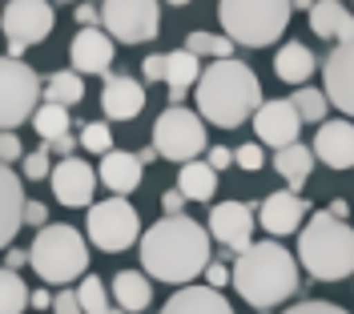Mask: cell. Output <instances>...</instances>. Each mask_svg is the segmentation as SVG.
Wrapping results in <instances>:
<instances>
[{
	"label": "cell",
	"mask_w": 354,
	"mask_h": 314,
	"mask_svg": "<svg viewBox=\"0 0 354 314\" xmlns=\"http://www.w3.org/2000/svg\"><path fill=\"white\" fill-rule=\"evenodd\" d=\"M209 230L198 225L185 214H165L161 222H153L141 234V266L145 274H153L157 282L169 286H189L198 274L209 270Z\"/></svg>",
	"instance_id": "cell-1"
},
{
	"label": "cell",
	"mask_w": 354,
	"mask_h": 314,
	"mask_svg": "<svg viewBox=\"0 0 354 314\" xmlns=\"http://www.w3.org/2000/svg\"><path fill=\"white\" fill-rule=\"evenodd\" d=\"M262 81L258 73L234 57L214 61L198 81V113L205 121H214L218 129H238L262 109Z\"/></svg>",
	"instance_id": "cell-2"
},
{
	"label": "cell",
	"mask_w": 354,
	"mask_h": 314,
	"mask_svg": "<svg viewBox=\"0 0 354 314\" xmlns=\"http://www.w3.org/2000/svg\"><path fill=\"white\" fill-rule=\"evenodd\" d=\"M234 290L258 311L282 306L298 290V258L278 242H254L234 262Z\"/></svg>",
	"instance_id": "cell-3"
},
{
	"label": "cell",
	"mask_w": 354,
	"mask_h": 314,
	"mask_svg": "<svg viewBox=\"0 0 354 314\" xmlns=\"http://www.w3.org/2000/svg\"><path fill=\"white\" fill-rule=\"evenodd\" d=\"M298 262L318 282H338L354 274V230L346 225V218L318 210L298 234Z\"/></svg>",
	"instance_id": "cell-4"
},
{
	"label": "cell",
	"mask_w": 354,
	"mask_h": 314,
	"mask_svg": "<svg viewBox=\"0 0 354 314\" xmlns=\"http://www.w3.org/2000/svg\"><path fill=\"white\" fill-rule=\"evenodd\" d=\"M28 266L48 286H68L88 274V242L77 225H41V234L28 246Z\"/></svg>",
	"instance_id": "cell-5"
},
{
	"label": "cell",
	"mask_w": 354,
	"mask_h": 314,
	"mask_svg": "<svg viewBox=\"0 0 354 314\" xmlns=\"http://www.w3.org/2000/svg\"><path fill=\"white\" fill-rule=\"evenodd\" d=\"M290 12H294V0H221L218 4L221 33L250 48L274 45L286 33Z\"/></svg>",
	"instance_id": "cell-6"
},
{
	"label": "cell",
	"mask_w": 354,
	"mask_h": 314,
	"mask_svg": "<svg viewBox=\"0 0 354 314\" xmlns=\"http://www.w3.org/2000/svg\"><path fill=\"white\" fill-rule=\"evenodd\" d=\"M85 225H88V242L97 250H105V254H121L133 242H141V218L125 202V194L105 198V202H93Z\"/></svg>",
	"instance_id": "cell-7"
},
{
	"label": "cell",
	"mask_w": 354,
	"mask_h": 314,
	"mask_svg": "<svg viewBox=\"0 0 354 314\" xmlns=\"http://www.w3.org/2000/svg\"><path fill=\"white\" fill-rule=\"evenodd\" d=\"M0 93H4L0 97V121H4V129H17L24 121H32L37 109L44 105L41 77L24 65L21 57H4V65H0Z\"/></svg>",
	"instance_id": "cell-8"
},
{
	"label": "cell",
	"mask_w": 354,
	"mask_h": 314,
	"mask_svg": "<svg viewBox=\"0 0 354 314\" xmlns=\"http://www.w3.org/2000/svg\"><path fill=\"white\" fill-rule=\"evenodd\" d=\"M153 145L165 161H181V165L194 161L205 149V117L181 109V105H169L153 125Z\"/></svg>",
	"instance_id": "cell-9"
},
{
	"label": "cell",
	"mask_w": 354,
	"mask_h": 314,
	"mask_svg": "<svg viewBox=\"0 0 354 314\" xmlns=\"http://www.w3.org/2000/svg\"><path fill=\"white\" fill-rule=\"evenodd\" d=\"M101 28L121 45H145L161 33V8L157 0H105Z\"/></svg>",
	"instance_id": "cell-10"
},
{
	"label": "cell",
	"mask_w": 354,
	"mask_h": 314,
	"mask_svg": "<svg viewBox=\"0 0 354 314\" xmlns=\"http://www.w3.org/2000/svg\"><path fill=\"white\" fill-rule=\"evenodd\" d=\"M53 4L48 0H8L4 4V37H8V57H24V48L41 45L53 33Z\"/></svg>",
	"instance_id": "cell-11"
},
{
	"label": "cell",
	"mask_w": 354,
	"mask_h": 314,
	"mask_svg": "<svg viewBox=\"0 0 354 314\" xmlns=\"http://www.w3.org/2000/svg\"><path fill=\"white\" fill-rule=\"evenodd\" d=\"M254 222H258V210L245 202H218L209 210V234L230 254H245L254 246Z\"/></svg>",
	"instance_id": "cell-12"
},
{
	"label": "cell",
	"mask_w": 354,
	"mask_h": 314,
	"mask_svg": "<svg viewBox=\"0 0 354 314\" xmlns=\"http://www.w3.org/2000/svg\"><path fill=\"white\" fill-rule=\"evenodd\" d=\"M302 113H298V105L290 101V97H282V101H266L262 109L254 113V129H258V141L262 145H274V149H286V145H294L298 141V133H302Z\"/></svg>",
	"instance_id": "cell-13"
},
{
	"label": "cell",
	"mask_w": 354,
	"mask_h": 314,
	"mask_svg": "<svg viewBox=\"0 0 354 314\" xmlns=\"http://www.w3.org/2000/svg\"><path fill=\"white\" fill-rule=\"evenodd\" d=\"M48 181H53V194H57L61 205H68V210H88L101 174H93V165L81 161V157H65V161H57V169H53Z\"/></svg>",
	"instance_id": "cell-14"
},
{
	"label": "cell",
	"mask_w": 354,
	"mask_h": 314,
	"mask_svg": "<svg viewBox=\"0 0 354 314\" xmlns=\"http://www.w3.org/2000/svg\"><path fill=\"white\" fill-rule=\"evenodd\" d=\"M322 77H326L330 105H338L342 117L354 121V41H342L330 48V57L322 61Z\"/></svg>",
	"instance_id": "cell-15"
},
{
	"label": "cell",
	"mask_w": 354,
	"mask_h": 314,
	"mask_svg": "<svg viewBox=\"0 0 354 314\" xmlns=\"http://www.w3.org/2000/svg\"><path fill=\"white\" fill-rule=\"evenodd\" d=\"M113 41L105 28H81L68 45V61L77 73H88V77H109L113 65Z\"/></svg>",
	"instance_id": "cell-16"
},
{
	"label": "cell",
	"mask_w": 354,
	"mask_h": 314,
	"mask_svg": "<svg viewBox=\"0 0 354 314\" xmlns=\"http://www.w3.org/2000/svg\"><path fill=\"white\" fill-rule=\"evenodd\" d=\"M306 222V202L294 194V190H278V194H270L262 205H258V225H262L270 238H286L294 230H302Z\"/></svg>",
	"instance_id": "cell-17"
},
{
	"label": "cell",
	"mask_w": 354,
	"mask_h": 314,
	"mask_svg": "<svg viewBox=\"0 0 354 314\" xmlns=\"http://www.w3.org/2000/svg\"><path fill=\"white\" fill-rule=\"evenodd\" d=\"M314 154H318L322 165H330V169H351L354 165V121L351 117L326 121L314 133Z\"/></svg>",
	"instance_id": "cell-18"
},
{
	"label": "cell",
	"mask_w": 354,
	"mask_h": 314,
	"mask_svg": "<svg viewBox=\"0 0 354 314\" xmlns=\"http://www.w3.org/2000/svg\"><path fill=\"white\" fill-rule=\"evenodd\" d=\"M101 109L109 121H133L137 113L145 109V89L141 81H133L125 73H109L105 89H101Z\"/></svg>",
	"instance_id": "cell-19"
},
{
	"label": "cell",
	"mask_w": 354,
	"mask_h": 314,
	"mask_svg": "<svg viewBox=\"0 0 354 314\" xmlns=\"http://www.w3.org/2000/svg\"><path fill=\"white\" fill-rule=\"evenodd\" d=\"M310 17V33L322 41H354V12H346L342 0H318L306 12Z\"/></svg>",
	"instance_id": "cell-20"
},
{
	"label": "cell",
	"mask_w": 354,
	"mask_h": 314,
	"mask_svg": "<svg viewBox=\"0 0 354 314\" xmlns=\"http://www.w3.org/2000/svg\"><path fill=\"white\" fill-rule=\"evenodd\" d=\"M161 314H234V306L221 298L218 286H185L161 306Z\"/></svg>",
	"instance_id": "cell-21"
},
{
	"label": "cell",
	"mask_w": 354,
	"mask_h": 314,
	"mask_svg": "<svg viewBox=\"0 0 354 314\" xmlns=\"http://www.w3.org/2000/svg\"><path fill=\"white\" fill-rule=\"evenodd\" d=\"M141 169H145V161L137 154L113 149V154H105V161H101V181H105L109 194H133V190L141 185Z\"/></svg>",
	"instance_id": "cell-22"
},
{
	"label": "cell",
	"mask_w": 354,
	"mask_h": 314,
	"mask_svg": "<svg viewBox=\"0 0 354 314\" xmlns=\"http://www.w3.org/2000/svg\"><path fill=\"white\" fill-rule=\"evenodd\" d=\"M0 202H4V210H0V242L8 246L12 238H17V230L24 225V210H28V202H24V181L12 174V169H4V178H0Z\"/></svg>",
	"instance_id": "cell-23"
},
{
	"label": "cell",
	"mask_w": 354,
	"mask_h": 314,
	"mask_svg": "<svg viewBox=\"0 0 354 314\" xmlns=\"http://www.w3.org/2000/svg\"><path fill=\"white\" fill-rule=\"evenodd\" d=\"M314 53H310L302 41H290V45L278 48V57H274V73H278V81H286V85H306L310 77H314Z\"/></svg>",
	"instance_id": "cell-24"
},
{
	"label": "cell",
	"mask_w": 354,
	"mask_h": 314,
	"mask_svg": "<svg viewBox=\"0 0 354 314\" xmlns=\"http://www.w3.org/2000/svg\"><path fill=\"white\" fill-rule=\"evenodd\" d=\"M169 57V73H165V85H169V101L174 105H181V97H185V89H194L201 81V57L198 53H189V48H177V53H165Z\"/></svg>",
	"instance_id": "cell-25"
},
{
	"label": "cell",
	"mask_w": 354,
	"mask_h": 314,
	"mask_svg": "<svg viewBox=\"0 0 354 314\" xmlns=\"http://www.w3.org/2000/svg\"><path fill=\"white\" fill-rule=\"evenodd\" d=\"M314 149L310 145H302V141H294V145H286V149H278L274 154V169L286 178V185L298 194L302 185H306V178H310V169H314Z\"/></svg>",
	"instance_id": "cell-26"
},
{
	"label": "cell",
	"mask_w": 354,
	"mask_h": 314,
	"mask_svg": "<svg viewBox=\"0 0 354 314\" xmlns=\"http://www.w3.org/2000/svg\"><path fill=\"white\" fill-rule=\"evenodd\" d=\"M113 298H117V306H125L129 314H141L153 302V286H149V278L141 270H121L113 278Z\"/></svg>",
	"instance_id": "cell-27"
},
{
	"label": "cell",
	"mask_w": 354,
	"mask_h": 314,
	"mask_svg": "<svg viewBox=\"0 0 354 314\" xmlns=\"http://www.w3.org/2000/svg\"><path fill=\"white\" fill-rule=\"evenodd\" d=\"M177 190L194 202H209L214 190H218V169L209 161H185L181 174H177Z\"/></svg>",
	"instance_id": "cell-28"
},
{
	"label": "cell",
	"mask_w": 354,
	"mask_h": 314,
	"mask_svg": "<svg viewBox=\"0 0 354 314\" xmlns=\"http://www.w3.org/2000/svg\"><path fill=\"white\" fill-rule=\"evenodd\" d=\"M85 73H77V68H61V73H53L48 81H44V101H57V105H77L81 97H85V81H81Z\"/></svg>",
	"instance_id": "cell-29"
},
{
	"label": "cell",
	"mask_w": 354,
	"mask_h": 314,
	"mask_svg": "<svg viewBox=\"0 0 354 314\" xmlns=\"http://www.w3.org/2000/svg\"><path fill=\"white\" fill-rule=\"evenodd\" d=\"M32 129L41 133V141H61V137L73 129V117H68V105H57V101H44L37 117H32Z\"/></svg>",
	"instance_id": "cell-30"
},
{
	"label": "cell",
	"mask_w": 354,
	"mask_h": 314,
	"mask_svg": "<svg viewBox=\"0 0 354 314\" xmlns=\"http://www.w3.org/2000/svg\"><path fill=\"white\" fill-rule=\"evenodd\" d=\"M24 306H32V290L24 286L21 270H8L0 274V314H24Z\"/></svg>",
	"instance_id": "cell-31"
},
{
	"label": "cell",
	"mask_w": 354,
	"mask_h": 314,
	"mask_svg": "<svg viewBox=\"0 0 354 314\" xmlns=\"http://www.w3.org/2000/svg\"><path fill=\"white\" fill-rule=\"evenodd\" d=\"M77 294H81L85 314H129L125 306H113V302H109V290H105V282H101L97 274H85V278H81V286H77Z\"/></svg>",
	"instance_id": "cell-32"
},
{
	"label": "cell",
	"mask_w": 354,
	"mask_h": 314,
	"mask_svg": "<svg viewBox=\"0 0 354 314\" xmlns=\"http://www.w3.org/2000/svg\"><path fill=\"white\" fill-rule=\"evenodd\" d=\"M234 45H238V41H230V37H218V33H205V28L189 33V41H185V48H189V53H198V57H214V61H225V57H234Z\"/></svg>",
	"instance_id": "cell-33"
},
{
	"label": "cell",
	"mask_w": 354,
	"mask_h": 314,
	"mask_svg": "<svg viewBox=\"0 0 354 314\" xmlns=\"http://www.w3.org/2000/svg\"><path fill=\"white\" fill-rule=\"evenodd\" d=\"M294 105H298V113H302V121H322L326 117V105H330V97H326V89H298L294 97H290Z\"/></svg>",
	"instance_id": "cell-34"
},
{
	"label": "cell",
	"mask_w": 354,
	"mask_h": 314,
	"mask_svg": "<svg viewBox=\"0 0 354 314\" xmlns=\"http://www.w3.org/2000/svg\"><path fill=\"white\" fill-rule=\"evenodd\" d=\"M81 145H85L88 154H113V129L105 121H85L81 125Z\"/></svg>",
	"instance_id": "cell-35"
},
{
	"label": "cell",
	"mask_w": 354,
	"mask_h": 314,
	"mask_svg": "<svg viewBox=\"0 0 354 314\" xmlns=\"http://www.w3.org/2000/svg\"><path fill=\"white\" fill-rule=\"evenodd\" d=\"M24 178L28 181L53 178V169H48V145H41V149H32V154L24 157Z\"/></svg>",
	"instance_id": "cell-36"
},
{
	"label": "cell",
	"mask_w": 354,
	"mask_h": 314,
	"mask_svg": "<svg viewBox=\"0 0 354 314\" xmlns=\"http://www.w3.org/2000/svg\"><path fill=\"white\" fill-rule=\"evenodd\" d=\"M238 154V165H242L245 174H258L266 165V154H262V145H242V149H234Z\"/></svg>",
	"instance_id": "cell-37"
},
{
	"label": "cell",
	"mask_w": 354,
	"mask_h": 314,
	"mask_svg": "<svg viewBox=\"0 0 354 314\" xmlns=\"http://www.w3.org/2000/svg\"><path fill=\"white\" fill-rule=\"evenodd\" d=\"M165 73H169V57H145V61H141V77H145V81H165Z\"/></svg>",
	"instance_id": "cell-38"
},
{
	"label": "cell",
	"mask_w": 354,
	"mask_h": 314,
	"mask_svg": "<svg viewBox=\"0 0 354 314\" xmlns=\"http://www.w3.org/2000/svg\"><path fill=\"white\" fill-rule=\"evenodd\" d=\"M53 311H57V314H85V306H81V294H77V290H57Z\"/></svg>",
	"instance_id": "cell-39"
},
{
	"label": "cell",
	"mask_w": 354,
	"mask_h": 314,
	"mask_svg": "<svg viewBox=\"0 0 354 314\" xmlns=\"http://www.w3.org/2000/svg\"><path fill=\"white\" fill-rule=\"evenodd\" d=\"M282 314H351L342 311V306H334V302H298V306H290Z\"/></svg>",
	"instance_id": "cell-40"
},
{
	"label": "cell",
	"mask_w": 354,
	"mask_h": 314,
	"mask_svg": "<svg viewBox=\"0 0 354 314\" xmlns=\"http://www.w3.org/2000/svg\"><path fill=\"white\" fill-rule=\"evenodd\" d=\"M21 141H17V133L12 129H4V137H0V157H4V165H12V161H21Z\"/></svg>",
	"instance_id": "cell-41"
},
{
	"label": "cell",
	"mask_w": 354,
	"mask_h": 314,
	"mask_svg": "<svg viewBox=\"0 0 354 314\" xmlns=\"http://www.w3.org/2000/svg\"><path fill=\"white\" fill-rule=\"evenodd\" d=\"M209 165L221 174L225 165H238V154H234V149H225V145H214V149H209Z\"/></svg>",
	"instance_id": "cell-42"
},
{
	"label": "cell",
	"mask_w": 354,
	"mask_h": 314,
	"mask_svg": "<svg viewBox=\"0 0 354 314\" xmlns=\"http://www.w3.org/2000/svg\"><path fill=\"white\" fill-rule=\"evenodd\" d=\"M77 24H81V28H97V24H101V8H93V4H77Z\"/></svg>",
	"instance_id": "cell-43"
},
{
	"label": "cell",
	"mask_w": 354,
	"mask_h": 314,
	"mask_svg": "<svg viewBox=\"0 0 354 314\" xmlns=\"http://www.w3.org/2000/svg\"><path fill=\"white\" fill-rule=\"evenodd\" d=\"M24 222H28V225H48V210H44L41 202H28V210H24Z\"/></svg>",
	"instance_id": "cell-44"
},
{
	"label": "cell",
	"mask_w": 354,
	"mask_h": 314,
	"mask_svg": "<svg viewBox=\"0 0 354 314\" xmlns=\"http://www.w3.org/2000/svg\"><path fill=\"white\" fill-rule=\"evenodd\" d=\"M205 278H209V286H225V282H234V270H225V266H209L205 270Z\"/></svg>",
	"instance_id": "cell-45"
},
{
	"label": "cell",
	"mask_w": 354,
	"mask_h": 314,
	"mask_svg": "<svg viewBox=\"0 0 354 314\" xmlns=\"http://www.w3.org/2000/svg\"><path fill=\"white\" fill-rule=\"evenodd\" d=\"M161 205H165V214H181V205H185V194H181V190H169V194L161 198Z\"/></svg>",
	"instance_id": "cell-46"
},
{
	"label": "cell",
	"mask_w": 354,
	"mask_h": 314,
	"mask_svg": "<svg viewBox=\"0 0 354 314\" xmlns=\"http://www.w3.org/2000/svg\"><path fill=\"white\" fill-rule=\"evenodd\" d=\"M53 302H57V298L48 290H32V306H37V311H53Z\"/></svg>",
	"instance_id": "cell-47"
},
{
	"label": "cell",
	"mask_w": 354,
	"mask_h": 314,
	"mask_svg": "<svg viewBox=\"0 0 354 314\" xmlns=\"http://www.w3.org/2000/svg\"><path fill=\"white\" fill-rule=\"evenodd\" d=\"M24 258H28L24 250H8V254H4V266H8V270H21V266H24Z\"/></svg>",
	"instance_id": "cell-48"
},
{
	"label": "cell",
	"mask_w": 354,
	"mask_h": 314,
	"mask_svg": "<svg viewBox=\"0 0 354 314\" xmlns=\"http://www.w3.org/2000/svg\"><path fill=\"white\" fill-rule=\"evenodd\" d=\"M330 214H338V218H351V205H346L342 198H338V202L330 205Z\"/></svg>",
	"instance_id": "cell-49"
},
{
	"label": "cell",
	"mask_w": 354,
	"mask_h": 314,
	"mask_svg": "<svg viewBox=\"0 0 354 314\" xmlns=\"http://www.w3.org/2000/svg\"><path fill=\"white\" fill-rule=\"evenodd\" d=\"M294 8H302V12H310V8H314V0H294Z\"/></svg>",
	"instance_id": "cell-50"
},
{
	"label": "cell",
	"mask_w": 354,
	"mask_h": 314,
	"mask_svg": "<svg viewBox=\"0 0 354 314\" xmlns=\"http://www.w3.org/2000/svg\"><path fill=\"white\" fill-rule=\"evenodd\" d=\"M169 4H177V8H185V4H189V0H169Z\"/></svg>",
	"instance_id": "cell-51"
}]
</instances>
